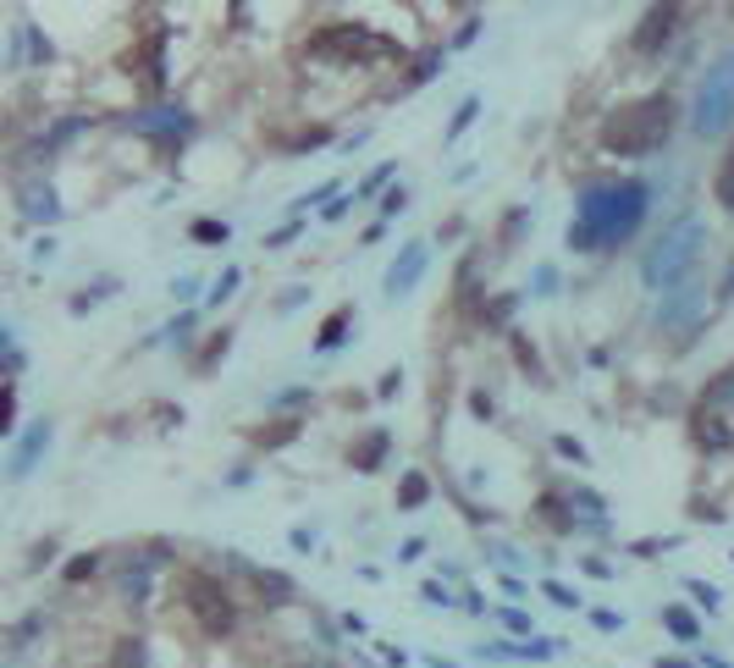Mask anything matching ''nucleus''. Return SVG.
I'll list each match as a JSON object with an SVG mask.
<instances>
[{
  "instance_id": "nucleus-1",
  "label": "nucleus",
  "mask_w": 734,
  "mask_h": 668,
  "mask_svg": "<svg viewBox=\"0 0 734 668\" xmlns=\"http://www.w3.org/2000/svg\"><path fill=\"white\" fill-rule=\"evenodd\" d=\"M646 205H652V189L641 177H607V182H591V189L575 200V221L564 232V243L575 255H607L630 243L646 221Z\"/></svg>"
},
{
  "instance_id": "nucleus-2",
  "label": "nucleus",
  "mask_w": 734,
  "mask_h": 668,
  "mask_svg": "<svg viewBox=\"0 0 734 668\" xmlns=\"http://www.w3.org/2000/svg\"><path fill=\"white\" fill-rule=\"evenodd\" d=\"M674 128H680V105H674L668 89H657V94L614 105L602 116L596 139H602L607 155H652V150H662L668 139H674Z\"/></svg>"
},
{
  "instance_id": "nucleus-3",
  "label": "nucleus",
  "mask_w": 734,
  "mask_h": 668,
  "mask_svg": "<svg viewBox=\"0 0 734 668\" xmlns=\"http://www.w3.org/2000/svg\"><path fill=\"white\" fill-rule=\"evenodd\" d=\"M177 602H182V614L194 619V630L205 641H227L243 625V607H237L232 586L221 575H210V569H182L177 575Z\"/></svg>"
},
{
  "instance_id": "nucleus-4",
  "label": "nucleus",
  "mask_w": 734,
  "mask_h": 668,
  "mask_svg": "<svg viewBox=\"0 0 734 668\" xmlns=\"http://www.w3.org/2000/svg\"><path fill=\"white\" fill-rule=\"evenodd\" d=\"M685 432H691V448L707 453V459L734 453V364H723L718 376H707V387L691 398Z\"/></svg>"
},
{
  "instance_id": "nucleus-5",
  "label": "nucleus",
  "mask_w": 734,
  "mask_h": 668,
  "mask_svg": "<svg viewBox=\"0 0 734 668\" xmlns=\"http://www.w3.org/2000/svg\"><path fill=\"white\" fill-rule=\"evenodd\" d=\"M701 249H707V227H701L696 216L674 221V227H668V232L652 243V249H646V260H641V282H646L652 293L680 287L685 277H696V271H701Z\"/></svg>"
},
{
  "instance_id": "nucleus-6",
  "label": "nucleus",
  "mask_w": 734,
  "mask_h": 668,
  "mask_svg": "<svg viewBox=\"0 0 734 668\" xmlns=\"http://www.w3.org/2000/svg\"><path fill=\"white\" fill-rule=\"evenodd\" d=\"M310 50L316 61H337V67H382V61H403V44L364 28V23H326L310 34Z\"/></svg>"
},
{
  "instance_id": "nucleus-7",
  "label": "nucleus",
  "mask_w": 734,
  "mask_h": 668,
  "mask_svg": "<svg viewBox=\"0 0 734 668\" xmlns=\"http://www.w3.org/2000/svg\"><path fill=\"white\" fill-rule=\"evenodd\" d=\"M729 121H734V44L707 67V78H701V89H696V111H691V128H696L701 139L723 133Z\"/></svg>"
},
{
  "instance_id": "nucleus-8",
  "label": "nucleus",
  "mask_w": 734,
  "mask_h": 668,
  "mask_svg": "<svg viewBox=\"0 0 734 668\" xmlns=\"http://www.w3.org/2000/svg\"><path fill=\"white\" fill-rule=\"evenodd\" d=\"M166 564H171V547H166V541L133 547V553L121 558V569H116V602H121V607H150L155 569H166Z\"/></svg>"
},
{
  "instance_id": "nucleus-9",
  "label": "nucleus",
  "mask_w": 734,
  "mask_h": 668,
  "mask_svg": "<svg viewBox=\"0 0 734 668\" xmlns=\"http://www.w3.org/2000/svg\"><path fill=\"white\" fill-rule=\"evenodd\" d=\"M707 316V282L701 271L685 277L680 287H668L662 304H657V332H696V321Z\"/></svg>"
},
{
  "instance_id": "nucleus-10",
  "label": "nucleus",
  "mask_w": 734,
  "mask_h": 668,
  "mask_svg": "<svg viewBox=\"0 0 734 668\" xmlns=\"http://www.w3.org/2000/svg\"><path fill=\"white\" fill-rule=\"evenodd\" d=\"M227 569L249 580L255 602H260V607H271V614H276V607H293V602H298V586H293L282 569H260V564H249L243 553H227Z\"/></svg>"
},
{
  "instance_id": "nucleus-11",
  "label": "nucleus",
  "mask_w": 734,
  "mask_h": 668,
  "mask_svg": "<svg viewBox=\"0 0 734 668\" xmlns=\"http://www.w3.org/2000/svg\"><path fill=\"white\" fill-rule=\"evenodd\" d=\"M425 266H432V243H425V237H409L403 249H398V260L387 266V277H382V293H387L392 304H398V298H409V293L420 287Z\"/></svg>"
},
{
  "instance_id": "nucleus-12",
  "label": "nucleus",
  "mask_w": 734,
  "mask_h": 668,
  "mask_svg": "<svg viewBox=\"0 0 734 668\" xmlns=\"http://www.w3.org/2000/svg\"><path fill=\"white\" fill-rule=\"evenodd\" d=\"M128 121H133V133L155 139L160 150H177L182 139L194 133V116L182 111V105H160V111H144V116H128Z\"/></svg>"
},
{
  "instance_id": "nucleus-13",
  "label": "nucleus",
  "mask_w": 734,
  "mask_h": 668,
  "mask_svg": "<svg viewBox=\"0 0 734 668\" xmlns=\"http://www.w3.org/2000/svg\"><path fill=\"white\" fill-rule=\"evenodd\" d=\"M674 28H680V0H652V12L635 23V34H630V44H635V55H657L668 39H674Z\"/></svg>"
},
{
  "instance_id": "nucleus-14",
  "label": "nucleus",
  "mask_w": 734,
  "mask_h": 668,
  "mask_svg": "<svg viewBox=\"0 0 734 668\" xmlns=\"http://www.w3.org/2000/svg\"><path fill=\"white\" fill-rule=\"evenodd\" d=\"M50 437H55V425H50V420H34L28 432H23V437L12 442L7 475H12V480H28V475H34V464H39V459L50 453Z\"/></svg>"
},
{
  "instance_id": "nucleus-15",
  "label": "nucleus",
  "mask_w": 734,
  "mask_h": 668,
  "mask_svg": "<svg viewBox=\"0 0 734 668\" xmlns=\"http://www.w3.org/2000/svg\"><path fill=\"white\" fill-rule=\"evenodd\" d=\"M387 453H392V432L387 425H371L353 448H348V470H359V475H376L382 464H387Z\"/></svg>"
},
{
  "instance_id": "nucleus-16",
  "label": "nucleus",
  "mask_w": 734,
  "mask_h": 668,
  "mask_svg": "<svg viewBox=\"0 0 734 668\" xmlns=\"http://www.w3.org/2000/svg\"><path fill=\"white\" fill-rule=\"evenodd\" d=\"M536 519L553 530V536H575L580 519H575V503H569V486H553V492L536 498Z\"/></svg>"
},
{
  "instance_id": "nucleus-17",
  "label": "nucleus",
  "mask_w": 734,
  "mask_h": 668,
  "mask_svg": "<svg viewBox=\"0 0 734 668\" xmlns=\"http://www.w3.org/2000/svg\"><path fill=\"white\" fill-rule=\"evenodd\" d=\"M121 67H144V84L150 89H166V23H155L150 39H144V50H133Z\"/></svg>"
},
{
  "instance_id": "nucleus-18",
  "label": "nucleus",
  "mask_w": 734,
  "mask_h": 668,
  "mask_svg": "<svg viewBox=\"0 0 734 668\" xmlns=\"http://www.w3.org/2000/svg\"><path fill=\"white\" fill-rule=\"evenodd\" d=\"M17 200H23V216H28V221H55V216H61V205H55V189H50V182H23V189H17Z\"/></svg>"
},
{
  "instance_id": "nucleus-19",
  "label": "nucleus",
  "mask_w": 734,
  "mask_h": 668,
  "mask_svg": "<svg viewBox=\"0 0 734 668\" xmlns=\"http://www.w3.org/2000/svg\"><path fill=\"white\" fill-rule=\"evenodd\" d=\"M569 503H575V519H580V530H607V503L591 492V486H569Z\"/></svg>"
},
{
  "instance_id": "nucleus-20",
  "label": "nucleus",
  "mask_w": 734,
  "mask_h": 668,
  "mask_svg": "<svg viewBox=\"0 0 734 668\" xmlns=\"http://www.w3.org/2000/svg\"><path fill=\"white\" fill-rule=\"evenodd\" d=\"M111 668H155V652L144 635H116L111 646Z\"/></svg>"
},
{
  "instance_id": "nucleus-21",
  "label": "nucleus",
  "mask_w": 734,
  "mask_h": 668,
  "mask_svg": "<svg viewBox=\"0 0 734 668\" xmlns=\"http://www.w3.org/2000/svg\"><path fill=\"white\" fill-rule=\"evenodd\" d=\"M657 619H662V630H668V635H674V641H685V646H696V641H701V625H696V614H691V607H680V602H668Z\"/></svg>"
},
{
  "instance_id": "nucleus-22",
  "label": "nucleus",
  "mask_w": 734,
  "mask_h": 668,
  "mask_svg": "<svg viewBox=\"0 0 734 668\" xmlns=\"http://www.w3.org/2000/svg\"><path fill=\"white\" fill-rule=\"evenodd\" d=\"M348 326H353V304H337V310L321 321V332H316V348H321V354H332V348L348 337Z\"/></svg>"
},
{
  "instance_id": "nucleus-23",
  "label": "nucleus",
  "mask_w": 734,
  "mask_h": 668,
  "mask_svg": "<svg viewBox=\"0 0 734 668\" xmlns=\"http://www.w3.org/2000/svg\"><path fill=\"white\" fill-rule=\"evenodd\" d=\"M425 498H432V480H425L420 470H409V475L398 480V514H414V509H425Z\"/></svg>"
},
{
  "instance_id": "nucleus-24",
  "label": "nucleus",
  "mask_w": 734,
  "mask_h": 668,
  "mask_svg": "<svg viewBox=\"0 0 734 668\" xmlns=\"http://www.w3.org/2000/svg\"><path fill=\"white\" fill-rule=\"evenodd\" d=\"M712 200H718L723 210H734V139H729V150H723V160H718V177H712Z\"/></svg>"
},
{
  "instance_id": "nucleus-25",
  "label": "nucleus",
  "mask_w": 734,
  "mask_h": 668,
  "mask_svg": "<svg viewBox=\"0 0 734 668\" xmlns=\"http://www.w3.org/2000/svg\"><path fill=\"white\" fill-rule=\"evenodd\" d=\"M298 432H304V420H293V414H287V420H271V425H260V432H255V442H260V448H287Z\"/></svg>"
},
{
  "instance_id": "nucleus-26",
  "label": "nucleus",
  "mask_w": 734,
  "mask_h": 668,
  "mask_svg": "<svg viewBox=\"0 0 734 668\" xmlns=\"http://www.w3.org/2000/svg\"><path fill=\"white\" fill-rule=\"evenodd\" d=\"M480 116V94H464L459 100V111H453V121H448V128H442V144H453V139H464L469 133V121Z\"/></svg>"
},
{
  "instance_id": "nucleus-27",
  "label": "nucleus",
  "mask_w": 734,
  "mask_h": 668,
  "mask_svg": "<svg viewBox=\"0 0 734 668\" xmlns=\"http://www.w3.org/2000/svg\"><path fill=\"white\" fill-rule=\"evenodd\" d=\"M100 569H105V553H73V564L61 569V580H67V586H83V580H94Z\"/></svg>"
},
{
  "instance_id": "nucleus-28",
  "label": "nucleus",
  "mask_w": 734,
  "mask_h": 668,
  "mask_svg": "<svg viewBox=\"0 0 734 668\" xmlns=\"http://www.w3.org/2000/svg\"><path fill=\"white\" fill-rule=\"evenodd\" d=\"M437 67H442V50H425V55L414 61V67H409V78H403L398 89L409 94V89H420V84H432V78H437Z\"/></svg>"
},
{
  "instance_id": "nucleus-29",
  "label": "nucleus",
  "mask_w": 734,
  "mask_h": 668,
  "mask_svg": "<svg viewBox=\"0 0 734 668\" xmlns=\"http://www.w3.org/2000/svg\"><path fill=\"white\" fill-rule=\"evenodd\" d=\"M564 652V641H553V635H530V641H519V663H553Z\"/></svg>"
},
{
  "instance_id": "nucleus-30",
  "label": "nucleus",
  "mask_w": 734,
  "mask_h": 668,
  "mask_svg": "<svg viewBox=\"0 0 734 668\" xmlns=\"http://www.w3.org/2000/svg\"><path fill=\"white\" fill-rule=\"evenodd\" d=\"M492 614H498V625L514 635V641H530L536 635V625H530V614H519V607H492Z\"/></svg>"
},
{
  "instance_id": "nucleus-31",
  "label": "nucleus",
  "mask_w": 734,
  "mask_h": 668,
  "mask_svg": "<svg viewBox=\"0 0 734 668\" xmlns=\"http://www.w3.org/2000/svg\"><path fill=\"white\" fill-rule=\"evenodd\" d=\"M227 348H232V332H216V337L205 343V354L194 359V371L205 376V371H210V364H216V359H227Z\"/></svg>"
},
{
  "instance_id": "nucleus-32",
  "label": "nucleus",
  "mask_w": 734,
  "mask_h": 668,
  "mask_svg": "<svg viewBox=\"0 0 734 668\" xmlns=\"http://www.w3.org/2000/svg\"><path fill=\"white\" fill-rule=\"evenodd\" d=\"M685 591H691V596L707 607V614H718V607H723V591H718L712 580H685Z\"/></svg>"
},
{
  "instance_id": "nucleus-33",
  "label": "nucleus",
  "mask_w": 734,
  "mask_h": 668,
  "mask_svg": "<svg viewBox=\"0 0 734 668\" xmlns=\"http://www.w3.org/2000/svg\"><path fill=\"white\" fill-rule=\"evenodd\" d=\"M541 596H553L558 607H585V596H580V591H569L564 580H541Z\"/></svg>"
},
{
  "instance_id": "nucleus-34",
  "label": "nucleus",
  "mask_w": 734,
  "mask_h": 668,
  "mask_svg": "<svg viewBox=\"0 0 734 668\" xmlns=\"http://www.w3.org/2000/svg\"><path fill=\"white\" fill-rule=\"evenodd\" d=\"M387 177H392V160H387V166H376L371 177H364L359 189H353V200H371V194H382V189H387Z\"/></svg>"
},
{
  "instance_id": "nucleus-35",
  "label": "nucleus",
  "mask_w": 734,
  "mask_h": 668,
  "mask_svg": "<svg viewBox=\"0 0 734 668\" xmlns=\"http://www.w3.org/2000/svg\"><path fill=\"white\" fill-rule=\"evenodd\" d=\"M674 547V536H646V541H630V553L635 558H657V553H668Z\"/></svg>"
},
{
  "instance_id": "nucleus-36",
  "label": "nucleus",
  "mask_w": 734,
  "mask_h": 668,
  "mask_svg": "<svg viewBox=\"0 0 734 668\" xmlns=\"http://www.w3.org/2000/svg\"><path fill=\"white\" fill-rule=\"evenodd\" d=\"M237 282H243V271H237V266H227V271L216 277V287H210V304H221V298H232V287H237Z\"/></svg>"
},
{
  "instance_id": "nucleus-37",
  "label": "nucleus",
  "mask_w": 734,
  "mask_h": 668,
  "mask_svg": "<svg viewBox=\"0 0 734 668\" xmlns=\"http://www.w3.org/2000/svg\"><path fill=\"white\" fill-rule=\"evenodd\" d=\"M194 243H227V221H194Z\"/></svg>"
},
{
  "instance_id": "nucleus-38",
  "label": "nucleus",
  "mask_w": 734,
  "mask_h": 668,
  "mask_svg": "<svg viewBox=\"0 0 734 668\" xmlns=\"http://www.w3.org/2000/svg\"><path fill=\"white\" fill-rule=\"evenodd\" d=\"M591 625H596L602 635H619V630H624V614H607V607H596V614H591Z\"/></svg>"
},
{
  "instance_id": "nucleus-39",
  "label": "nucleus",
  "mask_w": 734,
  "mask_h": 668,
  "mask_svg": "<svg viewBox=\"0 0 734 668\" xmlns=\"http://www.w3.org/2000/svg\"><path fill=\"white\" fill-rule=\"evenodd\" d=\"M420 596L432 602V607H453V596H448V586H442V580H425V586H420Z\"/></svg>"
},
{
  "instance_id": "nucleus-40",
  "label": "nucleus",
  "mask_w": 734,
  "mask_h": 668,
  "mask_svg": "<svg viewBox=\"0 0 734 668\" xmlns=\"http://www.w3.org/2000/svg\"><path fill=\"white\" fill-rule=\"evenodd\" d=\"M55 547H61V541H55V536H44V541L34 547V558H28V569H44V564L55 558Z\"/></svg>"
},
{
  "instance_id": "nucleus-41",
  "label": "nucleus",
  "mask_w": 734,
  "mask_h": 668,
  "mask_svg": "<svg viewBox=\"0 0 734 668\" xmlns=\"http://www.w3.org/2000/svg\"><path fill=\"white\" fill-rule=\"evenodd\" d=\"M337 189H343V182H321L316 194H304V200H298V210H310V205H321V200H337Z\"/></svg>"
},
{
  "instance_id": "nucleus-42",
  "label": "nucleus",
  "mask_w": 734,
  "mask_h": 668,
  "mask_svg": "<svg viewBox=\"0 0 734 668\" xmlns=\"http://www.w3.org/2000/svg\"><path fill=\"white\" fill-rule=\"evenodd\" d=\"M403 205H409V194H403V182H398V189H387V194H382V216H398Z\"/></svg>"
},
{
  "instance_id": "nucleus-43",
  "label": "nucleus",
  "mask_w": 734,
  "mask_h": 668,
  "mask_svg": "<svg viewBox=\"0 0 734 668\" xmlns=\"http://www.w3.org/2000/svg\"><path fill=\"white\" fill-rule=\"evenodd\" d=\"M580 569H585L591 580H614V564H607V558H580Z\"/></svg>"
},
{
  "instance_id": "nucleus-44",
  "label": "nucleus",
  "mask_w": 734,
  "mask_h": 668,
  "mask_svg": "<svg viewBox=\"0 0 734 668\" xmlns=\"http://www.w3.org/2000/svg\"><path fill=\"white\" fill-rule=\"evenodd\" d=\"M420 553H425V536H409V541L398 547V564H414Z\"/></svg>"
},
{
  "instance_id": "nucleus-45",
  "label": "nucleus",
  "mask_w": 734,
  "mask_h": 668,
  "mask_svg": "<svg viewBox=\"0 0 734 668\" xmlns=\"http://www.w3.org/2000/svg\"><path fill=\"white\" fill-rule=\"evenodd\" d=\"M553 448H558V453H564V459H575V464H585V448H580V442H575V437H558V442H553Z\"/></svg>"
},
{
  "instance_id": "nucleus-46",
  "label": "nucleus",
  "mask_w": 734,
  "mask_h": 668,
  "mask_svg": "<svg viewBox=\"0 0 734 668\" xmlns=\"http://www.w3.org/2000/svg\"><path fill=\"white\" fill-rule=\"evenodd\" d=\"M287 541H293V547H298V553H316V530H304V525H298V530H293V536H287Z\"/></svg>"
},
{
  "instance_id": "nucleus-47",
  "label": "nucleus",
  "mask_w": 734,
  "mask_h": 668,
  "mask_svg": "<svg viewBox=\"0 0 734 668\" xmlns=\"http://www.w3.org/2000/svg\"><path fill=\"white\" fill-rule=\"evenodd\" d=\"M287 237H298V221H287V227H276V232L266 237V249H276V243H287Z\"/></svg>"
},
{
  "instance_id": "nucleus-48",
  "label": "nucleus",
  "mask_w": 734,
  "mask_h": 668,
  "mask_svg": "<svg viewBox=\"0 0 734 668\" xmlns=\"http://www.w3.org/2000/svg\"><path fill=\"white\" fill-rule=\"evenodd\" d=\"M398 382H403V376H398V371H387V376L376 382V398H392V393H398Z\"/></svg>"
},
{
  "instance_id": "nucleus-49",
  "label": "nucleus",
  "mask_w": 734,
  "mask_h": 668,
  "mask_svg": "<svg viewBox=\"0 0 734 668\" xmlns=\"http://www.w3.org/2000/svg\"><path fill=\"white\" fill-rule=\"evenodd\" d=\"M376 646H382V663H392V668H403V663H409V657H403V646H387V641H376Z\"/></svg>"
},
{
  "instance_id": "nucleus-50",
  "label": "nucleus",
  "mask_w": 734,
  "mask_h": 668,
  "mask_svg": "<svg viewBox=\"0 0 734 668\" xmlns=\"http://www.w3.org/2000/svg\"><path fill=\"white\" fill-rule=\"evenodd\" d=\"M475 34H480V23H464V28H459V39H453V44H459V50H464V44H475Z\"/></svg>"
},
{
  "instance_id": "nucleus-51",
  "label": "nucleus",
  "mask_w": 734,
  "mask_h": 668,
  "mask_svg": "<svg viewBox=\"0 0 734 668\" xmlns=\"http://www.w3.org/2000/svg\"><path fill=\"white\" fill-rule=\"evenodd\" d=\"M348 205H353V200H337V205H326L321 216H326V221H343V216H348Z\"/></svg>"
},
{
  "instance_id": "nucleus-52",
  "label": "nucleus",
  "mask_w": 734,
  "mask_h": 668,
  "mask_svg": "<svg viewBox=\"0 0 734 668\" xmlns=\"http://www.w3.org/2000/svg\"><path fill=\"white\" fill-rule=\"evenodd\" d=\"M657 668H696L691 657H657Z\"/></svg>"
},
{
  "instance_id": "nucleus-53",
  "label": "nucleus",
  "mask_w": 734,
  "mask_h": 668,
  "mask_svg": "<svg viewBox=\"0 0 734 668\" xmlns=\"http://www.w3.org/2000/svg\"><path fill=\"white\" fill-rule=\"evenodd\" d=\"M718 298H734V260H729V271H723V293Z\"/></svg>"
},
{
  "instance_id": "nucleus-54",
  "label": "nucleus",
  "mask_w": 734,
  "mask_h": 668,
  "mask_svg": "<svg viewBox=\"0 0 734 668\" xmlns=\"http://www.w3.org/2000/svg\"><path fill=\"white\" fill-rule=\"evenodd\" d=\"M227 7H232L227 17H232V23H243V0H227Z\"/></svg>"
},
{
  "instance_id": "nucleus-55",
  "label": "nucleus",
  "mask_w": 734,
  "mask_h": 668,
  "mask_svg": "<svg viewBox=\"0 0 734 668\" xmlns=\"http://www.w3.org/2000/svg\"><path fill=\"white\" fill-rule=\"evenodd\" d=\"M701 663H707V668H734V663H723V657H701Z\"/></svg>"
},
{
  "instance_id": "nucleus-56",
  "label": "nucleus",
  "mask_w": 734,
  "mask_h": 668,
  "mask_svg": "<svg viewBox=\"0 0 734 668\" xmlns=\"http://www.w3.org/2000/svg\"><path fill=\"white\" fill-rule=\"evenodd\" d=\"M298 668H332V663H298Z\"/></svg>"
},
{
  "instance_id": "nucleus-57",
  "label": "nucleus",
  "mask_w": 734,
  "mask_h": 668,
  "mask_svg": "<svg viewBox=\"0 0 734 668\" xmlns=\"http://www.w3.org/2000/svg\"><path fill=\"white\" fill-rule=\"evenodd\" d=\"M729 558H734V553H729Z\"/></svg>"
}]
</instances>
